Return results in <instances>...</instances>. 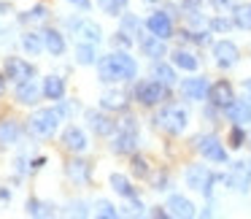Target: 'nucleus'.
Listing matches in <instances>:
<instances>
[{
    "mask_svg": "<svg viewBox=\"0 0 251 219\" xmlns=\"http://www.w3.org/2000/svg\"><path fill=\"white\" fill-rule=\"evenodd\" d=\"M138 71L135 60H132L130 55H125V52H116V55H108L100 60V82H125V79H132Z\"/></svg>",
    "mask_w": 251,
    "mask_h": 219,
    "instance_id": "1",
    "label": "nucleus"
},
{
    "mask_svg": "<svg viewBox=\"0 0 251 219\" xmlns=\"http://www.w3.org/2000/svg\"><path fill=\"white\" fill-rule=\"evenodd\" d=\"M60 119H62V111H57V109H44V111H35V114L30 116V130H33L35 136L46 138V136H51V133L57 130Z\"/></svg>",
    "mask_w": 251,
    "mask_h": 219,
    "instance_id": "2",
    "label": "nucleus"
},
{
    "mask_svg": "<svg viewBox=\"0 0 251 219\" xmlns=\"http://www.w3.org/2000/svg\"><path fill=\"white\" fill-rule=\"evenodd\" d=\"M138 149V130H135V119H125L119 127V136L114 141V152L130 154Z\"/></svg>",
    "mask_w": 251,
    "mask_h": 219,
    "instance_id": "3",
    "label": "nucleus"
},
{
    "mask_svg": "<svg viewBox=\"0 0 251 219\" xmlns=\"http://www.w3.org/2000/svg\"><path fill=\"white\" fill-rule=\"evenodd\" d=\"M186 111L176 109V106H168V109L159 111V125L165 127L168 133H184L186 130Z\"/></svg>",
    "mask_w": 251,
    "mask_h": 219,
    "instance_id": "4",
    "label": "nucleus"
},
{
    "mask_svg": "<svg viewBox=\"0 0 251 219\" xmlns=\"http://www.w3.org/2000/svg\"><path fill=\"white\" fill-rule=\"evenodd\" d=\"M227 184L232 187L235 192H249V187H251V165L246 163V160H240V163H235L232 168H229Z\"/></svg>",
    "mask_w": 251,
    "mask_h": 219,
    "instance_id": "5",
    "label": "nucleus"
},
{
    "mask_svg": "<svg viewBox=\"0 0 251 219\" xmlns=\"http://www.w3.org/2000/svg\"><path fill=\"white\" fill-rule=\"evenodd\" d=\"M186 181H189L195 190H202L205 195H211V192H213V184H216V176H213L208 168L197 165V168H192L189 173H186Z\"/></svg>",
    "mask_w": 251,
    "mask_h": 219,
    "instance_id": "6",
    "label": "nucleus"
},
{
    "mask_svg": "<svg viewBox=\"0 0 251 219\" xmlns=\"http://www.w3.org/2000/svg\"><path fill=\"white\" fill-rule=\"evenodd\" d=\"M162 84L159 82H141L135 87V98L141 100L143 106H154V103H159L162 100Z\"/></svg>",
    "mask_w": 251,
    "mask_h": 219,
    "instance_id": "7",
    "label": "nucleus"
},
{
    "mask_svg": "<svg viewBox=\"0 0 251 219\" xmlns=\"http://www.w3.org/2000/svg\"><path fill=\"white\" fill-rule=\"evenodd\" d=\"M200 154L205 160H211V163H224L227 160V152H224V146L216 141L213 136L208 138H200Z\"/></svg>",
    "mask_w": 251,
    "mask_h": 219,
    "instance_id": "8",
    "label": "nucleus"
},
{
    "mask_svg": "<svg viewBox=\"0 0 251 219\" xmlns=\"http://www.w3.org/2000/svg\"><path fill=\"white\" fill-rule=\"evenodd\" d=\"M6 76L11 79V82H25V79H33V65L25 60H19V57H11V60L6 62Z\"/></svg>",
    "mask_w": 251,
    "mask_h": 219,
    "instance_id": "9",
    "label": "nucleus"
},
{
    "mask_svg": "<svg viewBox=\"0 0 251 219\" xmlns=\"http://www.w3.org/2000/svg\"><path fill=\"white\" fill-rule=\"evenodd\" d=\"M227 116L235 122V125L251 122V100H232V103L227 106Z\"/></svg>",
    "mask_w": 251,
    "mask_h": 219,
    "instance_id": "10",
    "label": "nucleus"
},
{
    "mask_svg": "<svg viewBox=\"0 0 251 219\" xmlns=\"http://www.w3.org/2000/svg\"><path fill=\"white\" fill-rule=\"evenodd\" d=\"M208 100H211L213 106H224L227 109L229 103H232V89H229L227 82H216L211 89H208Z\"/></svg>",
    "mask_w": 251,
    "mask_h": 219,
    "instance_id": "11",
    "label": "nucleus"
},
{
    "mask_svg": "<svg viewBox=\"0 0 251 219\" xmlns=\"http://www.w3.org/2000/svg\"><path fill=\"white\" fill-rule=\"evenodd\" d=\"M213 55H216V62L222 68H229V65H235V62H238V49H235L229 41H222V44L213 46Z\"/></svg>",
    "mask_w": 251,
    "mask_h": 219,
    "instance_id": "12",
    "label": "nucleus"
},
{
    "mask_svg": "<svg viewBox=\"0 0 251 219\" xmlns=\"http://www.w3.org/2000/svg\"><path fill=\"white\" fill-rule=\"evenodd\" d=\"M146 25L154 35H159V38H168V35L173 33V25H170V19L165 17V14H151Z\"/></svg>",
    "mask_w": 251,
    "mask_h": 219,
    "instance_id": "13",
    "label": "nucleus"
},
{
    "mask_svg": "<svg viewBox=\"0 0 251 219\" xmlns=\"http://www.w3.org/2000/svg\"><path fill=\"white\" fill-rule=\"evenodd\" d=\"M62 143H65L71 152H84V149H87V136H84L78 127H68L65 136H62Z\"/></svg>",
    "mask_w": 251,
    "mask_h": 219,
    "instance_id": "14",
    "label": "nucleus"
},
{
    "mask_svg": "<svg viewBox=\"0 0 251 219\" xmlns=\"http://www.w3.org/2000/svg\"><path fill=\"white\" fill-rule=\"evenodd\" d=\"M17 98L19 103H35L38 100V84L33 79H25V82L17 84Z\"/></svg>",
    "mask_w": 251,
    "mask_h": 219,
    "instance_id": "15",
    "label": "nucleus"
},
{
    "mask_svg": "<svg viewBox=\"0 0 251 219\" xmlns=\"http://www.w3.org/2000/svg\"><path fill=\"white\" fill-rule=\"evenodd\" d=\"M141 49L149 57H165V38H159V35H143Z\"/></svg>",
    "mask_w": 251,
    "mask_h": 219,
    "instance_id": "16",
    "label": "nucleus"
},
{
    "mask_svg": "<svg viewBox=\"0 0 251 219\" xmlns=\"http://www.w3.org/2000/svg\"><path fill=\"white\" fill-rule=\"evenodd\" d=\"M184 95H186V98H195V100L205 98V95H208L205 79H186V82H184Z\"/></svg>",
    "mask_w": 251,
    "mask_h": 219,
    "instance_id": "17",
    "label": "nucleus"
},
{
    "mask_svg": "<svg viewBox=\"0 0 251 219\" xmlns=\"http://www.w3.org/2000/svg\"><path fill=\"white\" fill-rule=\"evenodd\" d=\"M168 208H170L173 217H192V214H195V206H192L186 197H178V195H173L168 200Z\"/></svg>",
    "mask_w": 251,
    "mask_h": 219,
    "instance_id": "18",
    "label": "nucleus"
},
{
    "mask_svg": "<svg viewBox=\"0 0 251 219\" xmlns=\"http://www.w3.org/2000/svg\"><path fill=\"white\" fill-rule=\"evenodd\" d=\"M44 92H46L49 100H60L62 95H65V84H62V79L60 76H49L44 82Z\"/></svg>",
    "mask_w": 251,
    "mask_h": 219,
    "instance_id": "19",
    "label": "nucleus"
},
{
    "mask_svg": "<svg viewBox=\"0 0 251 219\" xmlns=\"http://www.w3.org/2000/svg\"><path fill=\"white\" fill-rule=\"evenodd\" d=\"M68 25H71V27H76L78 35H84V38L92 41V44H98V41H100V27H98V25H92V22H73V19Z\"/></svg>",
    "mask_w": 251,
    "mask_h": 219,
    "instance_id": "20",
    "label": "nucleus"
},
{
    "mask_svg": "<svg viewBox=\"0 0 251 219\" xmlns=\"http://www.w3.org/2000/svg\"><path fill=\"white\" fill-rule=\"evenodd\" d=\"M44 44H46V49H49L51 55H62V52H65V41H62V35L57 33V30H46Z\"/></svg>",
    "mask_w": 251,
    "mask_h": 219,
    "instance_id": "21",
    "label": "nucleus"
},
{
    "mask_svg": "<svg viewBox=\"0 0 251 219\" xmlns=\"http://www.w3.org/2000/svg\"><path fill=\"white\" fill-rule=\"evenodd\" d=\"M87 119H89V125H92V130L100 133V136H108V133L114 130V125H111L105 116H100L98 111H87Z\"/></svg>",
    "mask_w": 251,
    "mask_h": 219,
    "instance_id": "22",
    "label": "nucleus"
},
{
    "mask_svg": "<svg viewBox=\"0 0 251 219\" xmlns=\"http://www.w3.org/2000/svg\"><path fill=\"white\" fill-rule=\"evenodd\" d=\"M111 184H114V190L119 192V195L130 197V200H135V190H132V187H130V181H127L125 176L114 173V176H111Z\"/></svg>",
    "mask_w": 251,
    "mask_h": 219,
    "instance_id": "23",
    "label": "nucleus"
},
{
    "mask_svg": "<svg viewBox=\"0 0 251 219\" xmlns=\"http://www.w3.org/2000/svg\"><path fill=\"white\" fill-rule=\"evenodd\" d=\"M154 79H157L159 84H165V87H170V84L176 82V73H173V68H168L165 62H157V65H154Z\"/></svg>",
    "mask_w": 251,
    "mask_h": 219,
    "instance_id": "24",
    "label": "nucleus"
},
{
    "mask_svg": "<svg viewBox=\"0 0 251 219\" xmlns=\"http://www.w3.org/2000/svg\"><path fill=\"white\" fill-rule=\"evenodd\" d=\"M173 62H176L178 68H184V71H195V68H197V60L189 55V52H184V49H178V52L173 55Z\"/></svg>",
    "mask_w": 251,
    "mask_h": 219,
    "instance_id": "25",
    "label": "nucleus"
},
{
    "mask_svg": "<svg viewBox=\"0 0 251 219\" xmlns=\"http://www.w3.org/2000/svg\"><path fill=\"white\" fill-rule=\"evenodd\" d=\"M19 138V127L14 122H6V125H0V143H14Z\"/></svg>",
    "mask_w": 251,
    "mask_h": 219,
    "instance_id": "26",
    "label": "nucleus"
},
{
    "mask_svg": "<svg viewBox=\"0 0 251 219\" xmlns=\"http://www.w3.org/2000/svg\"><path fill=\"white\" fill-rule=\"evenodd\" d=\"M235 25L251 30V6H238L235 8Z\"/></svg>",
    "mask_w": 251,
    "mask_h": 219,
    "instance_id": "27",
    "label": "nucleus"
},
{
    "mask_svg": "<svg viewBox=\"0 0 251 219\" xmlns=\"http://www.w3.org/2000/svg\"><path fill=\"white\" fill-rule=\"evenodd\" d=\"M76 60L81 62V65H92V62H95V49L89 44H81L76 49Z\"/></svg>",
    "mask_w": 251,
    "mask_h": 219,
    "instance_id": "28",
    "label": "nucleus"
},
{
    "mask_svg": "<svg viewBox=\"0 0 251 219\" xmlns=\"http://www.w3.org/2000/svg\"><path fill=\"white\" fill-rule=\"evenodd\" d=\"M22 44H25V49H27L30 55H38V52H41V46H44V41H41V35L27 33V35L22 38Z\"/></svg>",
    "mask_w": 251,
    "mask_h": 219,
    "instance_id": "29",
    "label": "nucleus"
},
{
    "mask_svg": "<svg viewBox=\"0 0 251 219\" xmlns=\"http://www.w3.org/2000/svg\"><path fill=\"white\" fill-rule=\"evenodd\" d=\"M100 103H103L105 109H122V103H125V98H122V92H105Z\"/></svg>",
    "mask_w": 251,
    "mask_h": 219,
    "instance_id": "30",
    "label": "nucleus"
},
{
    "mask_svg": "<svg viewBox=\"0 0 251 219\" xmlns=\"http://www.w3.org/2000/svg\"><path fill=\"white\" fill-rule=\"evenodd\" d=\"M68 173H71L73 176V179H87V176H89V168H87V163H71V165H68Z\"/></svg>",
    "mask_w": 251,
    "mask_h": 219,
    "instance_id": "31",
    "label": "nucleus"
},
{
    "mask_svg": "<svg viewBox=\"0 0 251 219\" xmlns=\"http://www.w3.org/2000/svg\"><path fill=\"white\" fill-rule=\"evenodd\" d=\"M122 3H125V0H100V6H103L108 14H116L122 8Z\"/></svg>",
    "mask_w": 251,
    "mask_h": 219,
    "instance_id": "32",
    "label": "nucleus"
},
{
    "mask_svg": "<svg viewBox=\"0 0 251 219\" xmlns=\"http://www.w3.org/2000/svg\"><path fill=\"white\" fill-rule=\"evenodd\" d=\"M98 214L100 217H116V211H114V206H111V203H98Z\"/></svg>",
    "mask_w": 251,
    "mask_h": 219,
    "instance_id": "33",
    "label": "nucleus"
},
{
    "mask_svg": "<svg viewBox=\"0 0 251 219\" xmlns=\"http://www.w3.org/2000/svg\"><path fill=\"white\" fill-rule=\"evenodd\" d=\"M44 17H46V8H44V6H35L33 11H30L27 17H25V19H44Z\"/></svg>",
    "mask_w": 251,
    "mask_h": 219,
    "instance_id": "34",
    "label": "nucleus"
},
{
    "mask_svg": "<svg viewBox=\"0 0 251 219\" xmlns=\"http://www.w3.org/2000/svg\"><path fill=\"white\" fill-rule=\"evenodd\" d=\"M229 141H232L229 146H240V143H243V133H240L238 127H232V136H229Z\"/></svg>",
    "mask_w": 251,
    "mask_h": 219,
    "instance_id": "35",
    "label": "nucleus"
},
{
    "mask_svg": "<svg viewBox=\"0 0 251 219\" xmlns=\"http://www.w3.org/2000/svg\"><path fill=\"white\" fill-rule=\"evenodd\" d=\"M211 27H213V30H227V27H229V22H227V19H213Z\"/></svg>",
    "mask_w": 251,
    "mask_h": 219,
    "instance_id": "36",
    "label": "nucleus"
},
{
    "mask_svg": "<svg viewBox=\"0 0 251 219\" xmlns=\"http://www.w3.org/2000/svg\"><path fill=\"white\" fill-rule=\"evenodd\" d=\"M135 173H138V176H143V173H146V163H141V160H135Z\"/></svg>",
    "mask_w": 251,
    "mask_h": 219,
    "instance_id": "37",
    "label": "nucleus"
},
{
    "mask_svg": "<svg viewBox=\"0 0 251 219\" xmlns=\"http://www.w3.org/2000/svg\"><path fill=\"white\" fill-rule=\"evenodd\" d=\"M200 3H202V0H184V6H189V8H192V11H195V8H197V6H200Z\"/></svg>",
    "mask_w": 251,
    "mask_h": 219,
    "instance_id": "38",
    "label": "nucleus"
},
{
    "mask_svg": "<svg viewBox=\"0 0 251 219\" xmlns=\"http://www.w3.org/2000/svg\"><path fill=\"white\" fill-rule=\"evenodd\" d=\"M211 3H213V6H216V8H227V6H229L227 0H211Z\"/></svg>",
    "mask_w": 251,
    "mask_h": 219,
    "instance_id": "39",
    "label": "nucleus"
},
{
    "mask_svg": "<svg viewBox=\"0 0 251 219\" xmlns=\"http://www.w3.org/2000/svg\"><path fill=\"white\" fill-rule=\"evenodd\" d=\"M71 3H76L78 8H89V0H71Z\"/></svg>",
    "mask_w": 251,
    "mask_h": 219,
    "instance_id": "40",
    "label": "nucleus"
},
{
    "mask_svg": "<svg viewBox=\"0 0 251 219\" xmlns=\"http://www.w3.org/2000/svg\"><path fill=\"white\" fill-rule=\"evenodd\" d=\"M246 89H249V92H251V82H246Z\"/></svg>",
    "mask_w": 251,
    "mask_h": 219,
    "instance_id": "41",
    "label": "nucleus"
},
{
    "mask_svg": "<svg viewBox=\"0 0 251 219\" xmlns=\"http://www.w3.org/2000/svg\"><path fill=\"white\" fill-rule=\"evenodd\" d=\"M0 95H3V79H0Z\"/></svg>",
    "mask_w": 251,
    "mask_h": 219,
    "instance_id": "42",
    "label": "nucleus"
}]
</instances>
